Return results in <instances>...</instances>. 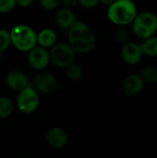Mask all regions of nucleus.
Returning <instances> with one entry per match:
<instances>
[{
    "mask_svg": "<svg viewBox=\"0 0 157 158\" xmlns=\"http://www.w3.org/2000/svg\"><path fill=\"white\" fill-rule=\"evenodd\" d=\"M68 44L75 53L87 54L96 46V36L93 30L85 22L78 21L68 31Z\"/></svg>",
    "mask_w": 157,
    "mask_h": 158,
    "instance_id": "nucleus-1",
    "label": "nucleus"
},
{
    "mask_svg": "<svg viewBox=\"0 0 157 158\" xmlns=\"http://www.w3.org/2000/svg\"><path fill=\"white\" fill-rule=\"evenodd\" d=\"M137 14V7L130 0H114L107 7L108 19L119 27L132 24Z\"/></svg>",
    "mask_w": 157,
    "mask_h": 158,
    "instance_id": "nucleus-2",
    "label": "nucleus"
},
{
    "mask_svg": "<svg viewBox=\"0 0 157 158\" xmlns=\"http://www.w3.org/2000/svg\"><path fill=\"white\" fill-rule=\"evenodd\" d=\"M11 44L21 52H29L37 45V33L29 25L17 24L10 31Z\"/></svg>",
    "mask_w": 157,
    "mask_h": 158,
    "instance_id": "nucleus-3",
    "label": "nucleus"
},
{
    "mask_svg": "<svg viewBox=\"0 0 157 158\" xmlns=\"http://www.w3.org/2000/svg\"><path fill=\"white\" fill-rule=\"evenodd\" d=\"M131 26L133 33L137 37L145 40L154 36L157 31V16L150 11L138 13Z\"/></svg>",
    "mask_w": 157,
    "mask_h": 158,
    "instance_id": "nucleus-4",
    "label": "nucleus"
},
{
    "mask_svg": "<svg viewBox=\"0 0 157 158\" xmlns=\"http://www.w3.org/2000/svg\"><path fill=\"white\" fill-rule=\"evenodd\" d=\"M48 53L50 63L56 68L67 69L75 61L76 53L67 43H56Z\"/></svg>",
    "mask_w": 157,
    "mask_h": 158,
    "instance_id": "nucleus-5",
    "label": "nucleus"
},
{
    "mask_svg": "<svg viewBox=\"0 0 157 158\" xmlns=\"http://www.w3.org/2000/svg\"><path fill=\"white\" fill-rule=\"evenodd\" d=\"M40 104L38 92L33 87H27L18 93L16 106L18 110L25 115H29L36 111Z\"/></svg>",
    "mask_w": 157,
    "mask_h": 158,
    "instance_id": "nucleus-6",
    "label": "nucleus"
},
{
    "mask_svg": "<svg viewBox=\"0 0 157 158\" xmlns=\"http://www.w3.org/2000/svg\"><path fill=\"white\" fill-rule=\"evenodd\" d=\"M27 60L31 68H32L35 70L41 71L43 70L50 63L49 53L47 49L36 45L31 51L28 52Z\"/></svg>",
    "mask_w": 157,
    "mask_h": 158,
    "instance_id": "nucleus-7",
    "label": "nucleus"
},
{
    "mask_svg": "<svg viewBox=\"0 0 157 158\" xmlns=\"http://www.w3.org/2000/svg\"><path fill=\"white\" fill-rule=\"evenodd\" d=\"M34 89L43 94H51L57 88L56 78L49 72H40L33 79Z\"/></svg>",
    "mask_w": 157,
    "mask_h": 158,
    "instance_id": "nucleus-8",
    "label": "nucleus"
},
{
    "mask_svg": "<svg viewBox=\"0 0 157 158\" xmlns=\"http://www.w3.org/2000/svg\"><path fill=\"white\" fill-rule=\"evenodd\" d=\"M120 56L122 60L127 65H136L138 64L142 56H143L141 50L140 44L135 42H129L122 45L120 50Z\"/></svg>",
    "mask_w": 157,
    "mask_h": 158,
    "instance_id": "nucleus-9",
    "label": "nucleus"
},
{
    "mask_svg": "<svg viewBox=\"0 0 157 158\" xmlns=\"http://www.w3.org/2000/svg\"><path fill=\"white\" fill-rule=\"evenodd\" d=\"M5 81L9 89L18 93L30 86V81L27 75L21 70L9 71L6 76Z\"/></svg>",
    "mask_w": 157,
    "mask_h": 158,
    "instance_id": "nucleus-10",
    "label": "nucleus"
},
{
    "mask_svg": "<svg viewBox=\"0 0 157 158\" xmlns=\"http://www.w3.org/2000/svg\"><path fill=\"white\" fill-rule=\"evenodd\" d=\"M144 87V81L140 74L132 73L128 75L122 82V91L128 96H135L139 94Z\"/></svg>",
    "mask_w": 157,
    "mask_h": 158,
    "instance_id": "nucleus-11",
    "label": "nucleus"
},
{
    "mask_svg": "<svg viewBox=\"0 0 157 158\" xmlns=\"http://www.w3.org/2000/svg\"><path fill=\"white\" fill-rule=\"evenodd\" d=\"M55 20L56 26L62 31H68L77 22V19L74 12L65 7H61L56 11L55 15Z\"/></svg>",
    "mask_w": 157,
    "mask_h": 158,
    "instance_id": "nucleus-12",
    "label": "nucleus"
},
{
    "mask_svg": "<svg viewBox=\"0 0 157 158\" xmlns=\"http://www.w3.org/2000/svg\"><path fill=\"white\" fill-rule=\"evenodd\" d=\"M46 141L52 148L58 150L66 146L68 141V136L64 129L60 127H53L47 131Z\"/></svg>",
    "mask_w": 157,
    "mask_h": 158,
    "instance_id": "nucleus-13",
    "label": "nucleus"
},
{
    "mask_svg": "<svg viewBox=\"0 0 157 158\" xmlns=\"http://www.w3.org/2000/svg\"><path fill=\"white\" fill-rule=\"evenodd\" d=\"M56 33L49 28L41 30L37 33V44L44 49L52 48L56 44Z\"/></svg>",
    "mask_w": 157,
    "mask_h": 158,
    "instance_id": "nucleus-14",
    "label": "nucleus"
},
{
    "mask_svg": "<svg viewBox=\"0 0 157 158\" xmlns=\"http://www.w3.org/2000/svg\"><path fill=\"white\" fill-rule=\"evenodd\" d=\"M141 50L143 55H146L148 56L157 57V37L151 36L145 39L141 44Z\"/></svg>",
    "mask_w": 157,
    "mask_h": 158,
    "instance_id": "nucleus-15",
    "label": "nucleus"
},
{
    "mask_svg": "<svg viewBox=\"0 0 157 158\" xmlns=\"http://www.w3.org/2000/svg\"><path fill=\"white\" fill-rule=\"evenodd\" d=\"M14 104L6 96H0V119H6L12 114Z\"/></svg>",
    "mask_w": 157,
    "mask_h": 158,
    "instance_id": "nucleus-16",
    "label": "nucleus"
},
{
    "mask_svg": "<svg viewBox=\"0 0 157 158\" xmlns=\"http://www.w3.org/2000/svg\"><path fill=\"white\" fill-rule=\"evenodd\" d=\"M140 76L142 77L144 83H150V84L157 83V68L154 66L145 67L142 70Z\"/></svg>",
    "mask_w": 157,
    "mask_h": 158,
    "instance_id": "nucleus-17",
    "label": "nucleus"
},
{
    "mask_svg": "<svg viewBox=\"0 0 157 158\" xmlns=\"http://www.w3.org/2000/svg\"><path fill=\"white\" fill-rule=\"evenodd\" d=\"M66 75L69 80L77 81H80L82 77V69L78 64L73 63L66 69Z\"/></svg>",
    "mask_w": 157,
    "mask_h": 158,
    "instance_id": "nucleus-18",
    "label": "nucleus"
},
{
    "mask_svg": "<svg viewBox=\"0 0 157 158\" xmlns=\"http://www.w3.org/2000/svg\"><path fill=\"white\" fill-rule=\"evenodd\" d=\"M11 44L9 31L4 29H0V53L6 51Z\"/></svg>",
    "mask_w": 157,
    "mask_h": 158,
    "instance_id": "nucleus-19",
    "label": "nucleus"
},
{
    "mask_svg": "<svg viewBox=\"0 0 157 158\" xmlns=\"http://www.w3.org/2000/svg\"><path fill=\"white\" fill-rule=\"evenodd\" d=\"M115 38L118 43H120L123 45L130 42V33L124 27H120L116 31Z\"/></svg>",
    "mask_w": 157,
    "mask_h": 158,
    "instance_id": "nucleus-20",
    "label": "nucleus"
},
{
    "mask_svg": "<svg viewBox=\"0 0 157 158\" xmlns=\"http://www.w3.org/2000/svg\"><path fill=\"white\" fill-rule=\"evenodd\" d=\"M15 0H0V13H7L16 6Z\"/></svg>",
    "mask_w": 157,
    "mask_h": 158,
    "instance_id": "nucleus-21",
    "label": "nucleus"
},
{
    "mask_svg": "<svg viewBox=\"0 0 157 158\" xmlns=\"http://www.w3.org/2000/svg\"><path fill=\"white\" fill-rule=\"evenodd\" d=\"M39 4L45 10H54L59 6L61 2L58 0H41Z\"/></svg>",
    "mask_w": 157,
    "mask_h": 158,
    "instance_id": "nucleus-22",
    "label": "nucleus"
},
{
    "mask_svg": "<svg viewBox=\"0 0 157 158\" xmlns=\"http://www.w3.org/2000/svg\"><path fill=\"white\" fill-rule=\"evenodd\" d=\"M98 0H79L78 4L84 9H93L99 5Z\"/></svg>",
    "mask_w": 157,
    "mask_h": 158,
    "instance_id": "nucleus-23",
    "label": "nucleus"
},
{
    "mask_svg": "<svg viewBox=\"0 0 157 158\" xmlns=\"http://www.w3.org/2000/svg\"><path fill=\"white\" fill-rule=\"evenodd\" d=\"M61 4L63 5V6H64L65 8L69 9V10H72V9H74L77 6H79L77 0H64Z\"/></svg>",
    "mask_w": 157,
    "mask_h": 158,
    "instance_id": "nucleus-24",
    "label": "nucleus"
},
{
    "mask_svg": "<svg viewBox=\"0 0 157 158\" xmlns=\"http://www.w3.org/2000/svg\"><path fill=\"white\" fill-rule=\"evenodd\" d=\"M33 1L32 0H17L16 5L19 6L20 7H28L31 5H32Z\"/></svg>",
    "mask_w": 157,
    "mask_h": 158,
    "instance_id": "nucleus-25",
    "label": "nucleus"
},
{
    "mask_svg": "<svg viewBox=\"0 0 157 158\" xmlns=\"http://www.w3.org/2000/svg\"><path fill=\"white\" fill-rule=\"evenodd\" d=\"M113 2H114V0H102V1H101V3H103V4H105V5H107L108 6H109Z\"/></svg>",
    "mask_w": 157,
    "mask_h": 158,
    "instance_id": "nucleus-26",
    "label": "nucleus"
}]
</instances>
